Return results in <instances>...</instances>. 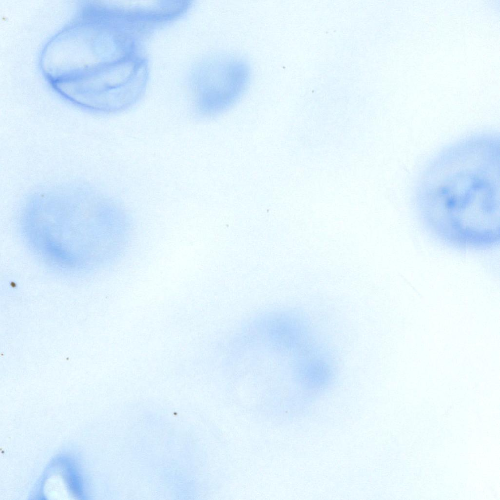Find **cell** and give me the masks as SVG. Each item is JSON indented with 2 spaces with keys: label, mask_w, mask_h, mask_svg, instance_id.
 Returning <instances> with one entry per match:
<instances>
[{
  "label": "cell",
  "mask_w": 500,
  "mask_h": 500,
  "mask_svg": "<svg viewBox=\"0 0 500 500\" xmlns=\"http://www.w3.org/2000/svg\"><path fill=\"white\" fill-rule=\"evenodd\" d=\"M250 77V67L241 58L227 54L213 56L202 69L201 110L215 114L230 107L247 90Z\"/></svg>",
  "instance_id": "obj_2"
},
{
  "label": "cell",
  "mask_w": 500,
  "mask_h": 500,
  "mask_svg": "<svg viewBox=\"0 0 500 500\" xmlns=\"http://www.w3.org/2000/svg\"><path fill=\"white\" fill-rule=\"evenodd\" d=\"M499 144L469 139L446 150L429 165L418 185V200L431 227L466 246L499 239Z\"/></svg>",
  "instance_id": "obj_1"
}]
</instances>
